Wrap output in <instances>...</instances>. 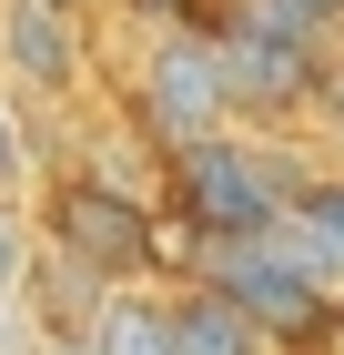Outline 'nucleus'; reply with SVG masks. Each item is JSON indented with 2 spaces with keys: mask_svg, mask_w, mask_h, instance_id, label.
<instances>
[{
  "mask_svg": "<svg viewBox=\"0 0 344 355\" xmlns=\"http://www.w3.org/2000/svg\"><path fill=\"white\" fill-rule=\"evenodd\" d=\"M132 112H142V132H152L162 153H172V142H203V132L233 122L223 71H212V31H192V21L152 31V51H142V71H132Z\"/></svg>",
  "mask_w": 344,
  "mask_h": 355,
  "instance_id": "39448f33",
  "label": "nucleus"
},
{
  "mask_svg": "<svg viewBox=\"0 0 344 355\" xmlns=\"http://www.w3.org/2000/svg\"><path fill=\"white\" fill-rule=\"evenodd\" d=\"M0 92L10 102L81 92V0H0Z\"/></svg>",
  "mask_w": 344,
  "mask_h": 355,
  "instance_id": "423d86ee",
  "label": "nucleus"
},
{
  "mask_svg": "<svg viewBox=\"0 0 344 355\" xmlns=\"http://www.w3.org/2000/svg\"><path fill=\"white\" fill-rule=\"evenodd\" d=\"M162 163H172V214H183V234H264L293 193H304V163H293L284 142H253V132H233V122L203 132V142H172Z\"/></svg>",
  "mask_w": 344,
  "mask_h": 355,
  "instance_id": "f257e3e1",
  "label": "nucleus"
},
{
  "mask_svg": "<svg viewBox=\"0 0 344 355\" xmlns=\"http://www.w3.org/2000/svg\"><path fill=\"white\" fill-rule=\"evenodd\" d=\"M21 173H30V102L0 92V193H21Z\"/></svg>",
  "mask_w": 344,
  "mask_h": 355,
  "instance_id": "1a4fd4ad",
  "label": "nucleus"
},
{
  "mask_svg": "<svg viewBox=\"0 0 344 355\" xmlns=\"http://www.w3.org/2000/svg\"><path fill=\"white\" fill-rule=\"evenodd\" d=\"M212 71H223L233 122H273V112H304L324 92L314 31L293 21V10H273V0H233V21L212 31Z\"/></svg>",
  "mask_w": 344,
  "mask_h": 355,
  "instance_id": "f03ea898",
  "label": "nucleus"
},
{
  "mask_svg": "<svg viewBox=\"0 0 344 355\" xmlns=\"http://www.w3.org/2000/svg\"><path fill=\"white\" fill-rule=\"evenodd\" d=\"M273 10H293L304 31H324V21H344V0H273Z\"/></svg>",
  "mask_w": 344,
  "mask_h": 355,
  "instance_id": "9b49d317",
  "label": "nucleus"
},
{
  "mask_svg": "<svg viewBox=\"0 0 344 355\" xmlns=\"http://www.w3.org/2000/svg\"><path fill=\"white\" fill-rule=\"evenodd\" d=\"M192 284H212L233 315H253L264 345H304V335L334 325V295H324L273 234H192Z\"/></svg>",
  "mask_w": 344,
  "mask_h": 355,
  "instance_id": "7ed1b4c3",
  "label": "nucleus"
},
{
  "mask_svg": "<svg viewBox=\"0 0 344 355\" xmlns=\"http://www.w3.org/2000/svg\"><path fill=\"white\" fill-rule=\"evenodd\" d=\"M21 274H30V223L10 214V193H0V295H21Z\"/></svg>",
  "mask_w": 344,
  "mask_h": 355,
  "instance_id": "9d476101",
  "label": "nucleus"
},
{
  "mask_svg": "<svg viewBox=\"0 0 344 355\" xmlns=\"http://www.w3.org/2000/svg\"><path fill=\"white\" fill-rule=\"evenodd\" d=\"M51 254H71V264L111 274V284H132V274H152L162 254V214L142 203L132 183H111V173H71V183L51 193Z\"/></svg>",
  "mask_w": 344,
  "mask_h": 355,
  "instance_id": "20e7f679",
  "label": "nucleus"
},
{
  "mask_svg": "<svg viewBox=\"0 0 344 355\" xmlns=\"http://www.w3.org/2000/svg\"><path fill=\"white\" fill-rule=\"evenodd\" d=\"M81 355H172V325H162L152 295L111 284V295L91 304V325H81Z\"/></svg>",
  "mask_w": 344,
  "mask_h": 355,
  "instance_id": "6e6552de",
  "label": "nucleus"
},
{
  "mask_svg": "<svg viewBox=\"0 0 344 355\" xmlns=\"http://www.w3.org/2000/svg\"><path fill=\"white\" fill-rule=\"evenodd\" d=\"M334 325H344V295H334Z\"/></svg>",
  "mask_w": 344,
  "mask_h": 355,
  "instance_id": "f8f14e48",
  "label": "nucleus"
},
{
  "mask_svg": "<svg viewBox=\"0 0 344 355\" xmlns=\"http://www.w3.org/2000/svg\"><path fill=\"white\" fill-rule=\"evenodd\" d=\"M162 325H172V355H273L264 325H253V315H233L212 284H183V295L162 304Z\"/></svg>",
  "mask_w": 344,
  "mask_h": 355,
  "instance_id": "0eeeda50",
  "label": "nucleus"
}]
</instances>
